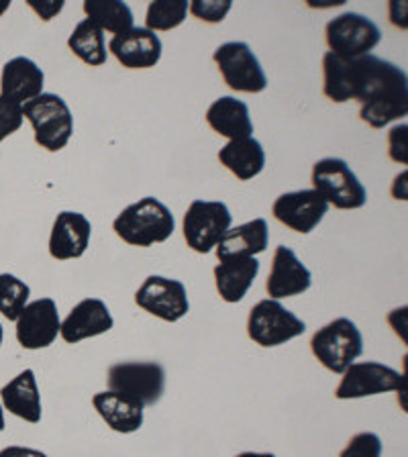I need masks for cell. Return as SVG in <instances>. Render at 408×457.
I'll return each mask as SVG.
<instances>
[{
    "mask_svg": "<svg viewBox=\"0 0 408 457\" xmlns=\"http://www.w3.org/2000/svg\"><path fill=\"white\" fill-rule=\"evenodd\" d=\"M92 225L82 212L63 211L57 214L52 235H49V255L54 260H78L90 245Z\"/></svg>",
    "mask_w": 408,
    "mask_h": 457,
    "instance_id": "ac0fdd59",
    "label": "cell"
},
{
    "mask_svg": "<svg viewBox=\"0 0 408 457\" xmlns=\"http://www.w3.org/2000/svg\"><path fill=\"white\" fill-rule=\"evenodd\" d=\"M174 228V214L162 200L154 196H146L139 203L127 206L112 223L117 237L135 247H149L154 243L168 241Z\"/></svg>",
    "mask_w": 408,
    "mask_h": 457,
    "instance_id": "7a4b0ae2",
    "label": "cell"
},
{
    "mask_svg": "<svg viewBox=\"0 0 408 457\" xmlns=\"http://www.w3.org/2000/svg\"><path fill=\"white\" fill-rule=\"evenodd\" d=\"M68 47L74 52L76 57H80L84 63L95 68L103 66V63H106V57H109L104 43V31L88 19H84L82 23L76 25L68 39Z\"/></svg>",
    "mask_w": 408,
    "mask_h": 457,
    "instance_id": "484cf974",
    "label": "cell"
},
{
    "mask_svg": "<svg viewBox=\"0 0 408 457\" xmlns=\"http://www.w3.org/2000/svg\"><path fill=\"white\" fill-rule=\"evenodd\" d=\"M327 46L331 54L341 60H357L370 55L382 39V33L374 21L360 12H346L329 21L325 27Z\"/></svg>",
    "mask_w": 408,
    "mask_h": 457,
    "instance_id": "9c48e42d",
    "label": "cell"
},
{
    "mask_svg": "<svg viewBox=\"0 0 408 457\" xmlns=\"http://www.w3.org/2000/svg\"><path fill=\"white\" fill-rule=\"evenodd\" d=\"M0 457H49L39 449H31V447H21V445H9L0 452Z\"/></svg>",
    "mask_w": 408,
    "mask_h": 457,
    "instance_id": "e575fe53",
    "label": "cell"
},
{
    "mask_svg": "<svg viewBox=\"0 0 408 457\" xmlns=\"http://www.w3.org/2000/svg\"><path fill=\"white\" fill-rule=\"evenodd\" d=\"M9 6H11V0H0V17L9 11Z\"/></svg>",
    "mask_w": 408,
    "mask_h": 457,
    "instance_id": "8d00e7d4",
    "label": "cell"
},
{
    "mask_svg": "<svg viewBox=\"0 0 408 457\" xmlns=\"http://www.w3.org/2000/svg\"><path fill=\"white\" fill-rule=\"evenodd\" d=\"M84 12L103 31L121 35L133 29V11L119 0H86Z\"/></svg>",
    "mask_w": 408,
    "mask_h": 457,
    "instance_id": "4316f807",
    "label": "cell"
},
{
    "mask_svg": "<svg viewBox=\"0 0 408 457\" xmlns=\"http://www.w3.org/2000/svg\"><path fill=\"white\" fill-rule=\"evenodd\" d=\"M312 186V190H317L327 204H333L339 211L362 209L368 203L366 186L360 182L347 162L339 157H325L314 163Z\"/></svg>",
    "mask_w": 408,
    "mask_h": 457,
    "instance_id": "8992f818",
    "label": "cell"
},
{
    "mask_svg": "<svg viewBox=\"0 0 408 457\" xmlns=\"http://www.w3.org/2000/svg\"><path fill=\"white\" fill-rule=\"evenodd\" d=\"M270 243V228L266 219H254L246 225L229 228L223 239L217 243L219 262L233 260V257H255L263 253Z\"/></svg>",
    "mask_w": 408,
    "mask_h": 457,
    "instance_id": "7402d4cb",
    "label": "cell"
},
{
    "mask_svg": "<svg viewBox=\"0 0 408 457\" xmlns=\"http://www.w3.org/2000/svg\"><path fill=\"white\" fill-rule=\"evenodd\" d=\"M341 376V382L335 388V398L339 400L384 395V392H395L404 386V376L380 361L352 363Z\"/></svg>",
    "mask_w": 408,
    "mask_h": 457,
    "instance_id": "8fae6325",
    "label": "cell"
},
{
    "mask_svg": "<svg viewBox=\"0 0 408 457\" xmlns=\"http://www.w3.org/2000/svg\"><path fill=\"white\" fill-rule=\"evenodd\" d=\"M390 157L398 163H408V127L406 123L396 125L388 133Z\"/></svg>",
    "mask_w": 408,
    "mask_h": 457,
    "instance_id": "d6a6232c",
    "label": "cell"
},
{
    "mask_svg": "<svg viewBox=\"0 0 408 457\" xmlns=\"http://www.w3.org/2000/svg\"><path fill=\"white\" fill-rule=\"evenodd\" d=\"M233 214L221 200H192L184 214L182 231L188 247L196 253H209L231 228Z\"/></svg>",
    "mask_w": 408,
    "mask_h": 457,
    "instance_id": "52a82bcc",
    "label": "cell"
},
{
    "mask_svg": "<svg viewBox=\"0 0 408 457\" xmlns=\"http://www.w3.org/2000/svg\"><path fill=\"white\" fill-rule=\"evenodd\" d=\"M339 457H382V441L376 433H357Z\"/></svg>",
    "mask_w": 408,
    "mask_h": 457,
    "instance_id": "f546056e",
    "label": "cell"
},
{
    "mask_svg": "<svg viewBox=\"0 0 408 457\" xmlns=\"http://www.w3.org/2000/svg\"><path fill=\"white\" fill-rule=\"evenodd\" d=\"M219 162L229 171H233L239 180L246 182L262 174L266 166V152H263L262 143L254 137L229 141L219 152Z\"/></svg>",
    "mask_w": 408,
    "mask_h": 457,
    "instance_id": "d4e9b609",
    "label": "cell"
},
{
    "mask_svg": "<svg viewBox=\"0 0 408 457\" xmlns=\"http://www.w3.org/2000/svg\"><path fill=\"white\" fill-rule=\"evenodd\" d=\"M23 117L31 123L35 143L47 152H60L68 145L74 133V117H71L66 100L52 92H43L37 98L23 104Z\"/></svg>",
    "mask_w": 408,
    "mask_h": 457,
    "instance_id": "3957f363",
    "label": "cell"
},
{
    "mask_svg": "<svg viewBox=\"0 0 408 457\" xmlns=\"http://www.w3.org/2000/svg\"><path fill=\"white\" fill-rule=\"evenodd\" d=\"M323 92L333 103L360 100L362 120L374 129H382L408 112L404 70L371 54L357 60L325 54Z\"/></svg>",
    "mask_w": 408,
    "mask_h": 457,
    "instance_id": "6da1fadb",
    "label": "cell"
},
{
    "mask_svg": "<svg viewBox=\"0 0 408 457\" xmlns=\"http://www.w3.org/2000/svg\"><path fill=\"white\" fill-rule=\"evenodd\" d=\"M135 304L166 323H178L190 311L186 286L163 276L146 278L135 292Z\"/></svg>",
    "mask_w": 408,
    "mask_h": 457,
    "instance_id": "7c38bea8",
    "label": "cell"
},
{
    "mask_svg": "<svg viewBox=\"0 0 408 457\" xmlns=\"http://www.w3.org/2000/svg\"><path fill=\"white\" fill-rule=\"evenodd\" d=\"M188 14V3L186 0H155L147 6L146 29L149 31H170L184 23Z\"/></svg>",
    "mask_w": 408,
    "mask_h": 457,
    "instance_id": "83f0119b",
    "label": "cell"
},
{
    "mask_svg": "<svg viewBox=\"0 0 408 457\" xmlns=\"http://www.w3.org/2000/svg\"><path fill=\"white\" fill-rule=\"evenodd\" d=\"M311 352L321 366L343 374L363 353V337L354 320L339 317L312 335Z\"/></svg>",
    "mask_w": 408,
    "mask_h": 457,
    "instance_id": "5b68a950",
    "label": "cell"
},
{
    "mask_svg": "<svg viewBox=\"0 0 408 457\" xmlns=\"http://www.w3.org/2000/svg\"><path fill=\"white\" fill-rule=\"evenodd\" d=\"M214 63L219 66L221 76L231 90L257 95L266 90L268 78L260 60H257L252 47L243 41H229L217 47L212 54Z\"/></svg>",
    "mask_w": 408,
    "mask_h": 457,
    "instance_id": "30bf717a",
    "label": "cell"
},
{
    "mask_svg": "<svg viewBox=\"0 0 408 457\" xmlns=\"http://www.w3.org/2000/svg\"><path fill=\"white\" fill-rule=\"evenodd\" d=\"M23 104L0 96V143L23 127Z\"/></svg>",
    "mask_w": 408,
    "mask_h": 457,
    "instance_id": "1f68e13d",
    "label": "cell"
},
{
    "mask_svg": "<svg viewBox=\"0 0 408 457\" xmlns=\"http://www.w3.org/2000/svg\"><path fill=\"white\" fill-rule=\"evenodd\" d=\"M31 288L12 274H0V312L4 319L17 320L29 304Z\"/></svg>",
    "mask_w": 408,
    "mask_h": 457,
    "instance_id": "f1b7e54d",
    "label": "cell"
},
{
    "mask_svg": "<svg viewBox=\"0 0 408 457\" xmlns=\"http://www.w3.org/2000/svg\"><path fill=\"white\" fill-rule=\"evenodd\" d=\"M327 211V200L317 190L286 192V195L278 196L274 206H271V212L282 225L303 235L314 231L325 219Z\"/></svg>",
    "mask_w": 408,
    "mask_h": 457,
    "instance_id": "5bb4252c",
    "label": "cell"
},
{
    "mask_svg": "<svg viewBox=\"0 0 408 457\" xmlns=\"http://www.w3.org/2000/svg\"><path fill=\"white\" fill-rule=\"evenodd\" d=\"M109 52L123 68L147 70L162 60V39L146 27H133L114 35L109 43Z\"/></svg>",
    "mask_w": 408,
    "mask_h": 457,
    "instance_id": "2e32d148",
    "label": "cell"
},
{
    "mask_svg": "<svg viewBox=\"0 0 408 457\" xmlns=\"http://www.w3.org/2000/svg\"><path fill=\"white\" fill-rule=\"evenodd\" d=\"M3 409L9 411L14 417L27 420V423L37 425L41 420V395L37 378L33 370H23L19 376H14L9 384L0 390Z\"/></svg>",
    "mask_w": 408,
    "mask_h": 457,
    "instance_id": "ffe728a7",
    "label": "cell"
},
{
    "mask_svg": "<svg viewBox=\"0 0 408 457\" xmlns=\"http://www.w3.org/2000/svg\"><path fill=\"white\" fill-rule=\"evenodd\" d=\"M92 406L114 433L129 435L143 427V406L117 395V392H98L92 398Z\"/></svg>",
    "mask_w": 408,
    "mask_h": 457,
    "instance_id": "cb8c5ba5",
    "label": "cell"
},
{
    "mask_svg": "<svg viewBox=\"0 0 408 457\" xmlns=\"http://www.w3.org/2000/svg\"><path fill=\"white\" fill-rule=\"evenodd\" d=\"M206 123L214 133L223 135L229 141L247 139L254 133L249 117V106L233 96H221L206 111Z\"/></svg>",
    "mask_w": 408,
    "mask_h": 457,
    "instance_id": "603a6c76",
    "label": "cell"
},
{
    "mask_svg": "<svg viewBox=\"0 0 408 457\" xmlns=\"http://www.w3.org/2000/svg\"><path fill=\"white\" fill-rule=\"evenodd\" d=\"M114 325L112 314L103 300L84 298L70 311L60 325L62 339L74 345L84 339L109 333Z\"/></svg>",
    "mask_w": 408,
    "mask_h": 457,
    "instance_id": "e0dca14e",
    "label": "cell"
},
{
    "mask_svg": "<svg viewBox=\"0 0 408 457\" xmlns=\"http://www.w3.org/2000/svg\"><path fill=\"white\" fill-rule=\"evenodd\" d=\"M235 457H276L274 453H254V452H246V453H239Z\"/></svg>",
    "mask_w": 408,
    "mask_h": 457,
    "instance_id": "d590c367",
    "label": "cell"
},
{
    "mask_svg": "<svg viewBox=\"0 0 408 457\" xmlns=\"http://www.w3.org/2000/svg\"><path fill=\"white\" fill-rule=\"evenodd\" d=\"M27 4L31 6V9L37 12L43 21H52L55 14H60L62 9H63L62 0H57V3H54V0H49V3H39V0H27Z\"/></svg>",
    "mask_w": 408,
    "mask_h": 457,
    "instance_id": "836d02e7",
    "label": "cell"
},
{
    "mask_svg": "<svg viewBox=\"0 0 408 457\" xmlns=\"http://www.w3.org/2000/svg\"><path fill=\"white\" fill-rule=\"evenodd\" d=\"M3 339H4V328H3V323H0V347H3Z\"/></svg>",
    "mask_w": 408,
    "mask_h": 457,
    "instance_id": "f35d334b",
    "label": "cell"
},
{
    "mask_svg": "<svg viewBox=\"0 0 408 457\" xmlns=\"http://www.w3.org/2000/svg\"><path fill=\"white\" fill-rule=\"evenodd\" d=\"M17 323V341L23 349H46L54 345V341L60 335V314L54 298H39L29 303L23 312L19 314Z\"/></svg>",
    "mask_w": 408,
    "mask_h": 457,
    "instance_id": "4fadbf2b",
    "label": "cell"
},
{
    "mask_svg": "<svg viewBox=\"0 0 408 457\" xmlns=\"http://www.w3.org/2000/svg\"><path fill=\"white\" fill-rule=\"evenodd\" d=\"M46 74L29 57H14L3 66L0 76V96L12 100L17 104H25L29 100L43 95Z\"/></svg>",
    "mask_w": 408,
    "mask_h": 457,
    "instance_id": "d6986e66",
    "label": "cell"
},
{
    "mask_svg": "<svg viewBox=\"0 0 408 457\" xmlns=\"http://www.w3.org/2000/svg\"><path fill=\"white\" fill-rule=\"evenodd\" d=\"M4 427H6V423H4V409H3V404H0V433L4 431Z\"/></svg>",
    "mask_w": 408,
    "mask_h": 457,
    "instance_id": "74e56055",
    "label": "cell"
},
{
    "mask_svg": "<svg viewBox=\"0 0 408 457\" xmlns=\"http://www.w3.org/2000/svg\"><path fill=\"white\" fill-rule=\"evenodd\" d=\"M306 331L304 320L280 304V300H260L247 319V335L262 347H278L300 337Z\"/></svg>",
    "mask_w": 408,
    "mask_h": 457,
    "instance_id": "ba28073f",
    "label": "cell"
},
{
    "mask_svg": "<svg viewBox=\"0 0 408 457\" xmlns=\"http://www.w3.org/2000/svg\"><path fill=\"white\" fill-rule=\"evenodd\" d=\"M257 274H260V262L255 257H233V260L221 262L214 268V284H217L219 296L229 304L241 303L254 286Z\"/></svg>",
    "mask_w": 408,
    "mask_h": 457,
    "instance_id": "44dd1931",
    "label": "cell"
},
{
    "mask_svg": "<svg viewBox=\"0 0 408 457\" xmlns=\"http://www.w3.org/2000/svg\"><path fill=\"white\" fill-rule=\"evenodd\" d=\"M312 274L311 270L298 260L290 247L278 245L271 260V271L266 282L268 296L271 300L292 298L303 295L311 288Z\"/></svg>",
    "mask_w": 408,
    "mask_h": 457,
    "instance_id": "9a60e30c",
    "label": "cell"
},
{
    "mask_svg": "<svg viewBox=\"0 0 408 457\" xmlns=\"http://www.w3.org/2000/svg\"><path fill=\"white\" fill-rule=\"evenodd\" d=\"M231 0H192L190 12L204 23H221L231 11Z\"/></svg>",
    "mask_w": 408,
    "mask_h": 457,
    "instance_id": "4dcf8cb0",
    "label": "cell"
},
{
    "mask_svg": "<svg viewBox=\"0 0 408 457\" xmlns=\"http://www.w3.org/2000/svg\"><path fill=\"white\" fill-rule=\"evenodd\" d=\"M106 384L111 392L146 409L162 400L166 390V370L157 361H121L109 368Z\"/></svg>",
    "mask_w": 408,
    "mask_h": 457,
    "instance_id": "277c9868",
    "label": "cell"
}]
</instances>
